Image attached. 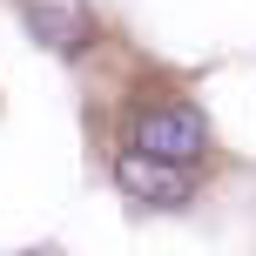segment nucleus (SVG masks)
<instances>
[{
  "mask_svg": "<svg viewBox=\"0 0 256 256\" xmlns=\"http://www.w3.org/2000/svg\"><path fill=\"white\" fill-rule=\"evenodd\" d=\"M135 148H148V155H162V162H182V168H196L209 155V115L196 102H148L135 115Z\"/></svg>",
  "mask_w": 256,
  "mask_h": 256,
  "instance_id": "1",
  "label": "nucleus"
},
{
  "mask_svg": "<svg viewBox=\"0 0 256 256\" xmlns=\"http://www.w3.org/2000/svg\"><path fill=\"white\" fill-rule=\"evenodd\" d=\"M27 27H34V40L54 48V54H81L94 40V14L81 7V0H27Z\"/></svg>",
  "mask_w": 256,
  "mask_h": 256,
  "instance_id": "3",
  "label": "nucleus"
},
{
  "mask_svg": "<svg viewBox=\"0 0 256 256\" xmlns=\"http://www.w3.org/2000/svg\"><path fill=\"white\" fill-rule=\"evenodd\" d=\"M115 189H128L135 202H148V209H189L196 202V168H182V162H162V155H148V148H128L115 155Z\"/></svg>",
  "mask_w": 256,
  "mask_h": 256,
  "instance_id": "2",
  "label": "nucleus"
}]
</instances>
